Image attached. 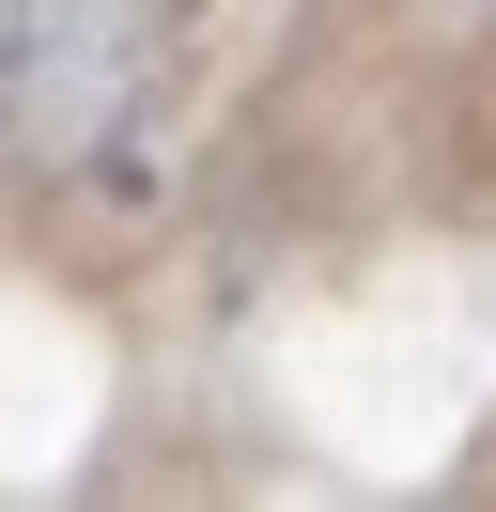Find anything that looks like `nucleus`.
<instances>
[]
</instances>
